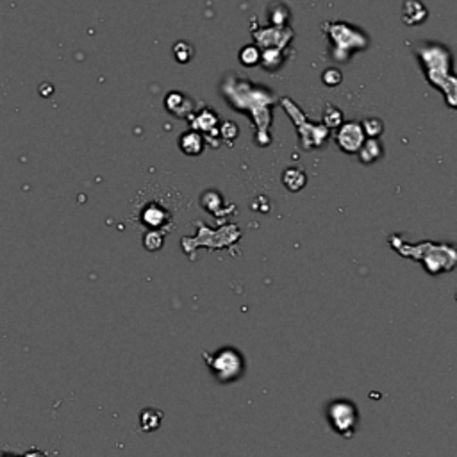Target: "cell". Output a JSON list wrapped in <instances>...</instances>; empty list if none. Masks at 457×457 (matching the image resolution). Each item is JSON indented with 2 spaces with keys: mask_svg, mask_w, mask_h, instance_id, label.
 <instances>
[{
  "mask_svg": "<svg viewBox=\"0 0 457 457\" xmlns=\"http://www.w3.org/2000/svg\"><path fill=\"white\" fill-rule=\"evenodd\" d=\"M202 356L220 384H232L245 375V356L238 348L223 347L215 352H204Z\"/></svg>",
  "mask_w": 457,
  "mask_h": 457,
  "instance_id": "cell-1",
  "label": "cell"
},
{
  "mask_svg": "<svg viewBox=\"0 0 457 457\" xmlns=\"http://www.w3.org/2000/svg\"><path fill=\"white\" fill-rule=\"evenodd\" d=\"M327 421L334 433L350 440L359 427V409L348 398H336L327 405Z\"/></svg>",
  "mask_w": 457,
  "mask_h": 457,
  "instance_id": "cell-2",
  "label": "cell"
},
{
  "mask_svg": "<svg viewBox=\"0 0 457 457\" xmlns=\"http://www.w3.org/2000/svg\"><path fill=\"white\" fill-rule=\"evenodd\" d=\"M336 142L341 150H345L347 154H356L359 152L361 147L364 145V130L363 126L356 123V121H348L340 127L336 134Z\"/></svg>",
  "mask_w": 457,
  "mask_h": 457,
  "instance_id": "cell-3",
  "label": "cell"
},
{
  "mask_svg": "<svg viewBox=\"0 0 457 457\" xmlns=\"http://www.w3.org/2000/svg\"><path fill=\"white\" fill-rule=\"evenodd\" d=\"M163 421V411L161 409L154 407H147L140 413V429L143 433H154L161 427Z\"/></svg>",
  "mask_w": 457,
  "mask_h": 457,
  "instance_id": "cell-4",
  "label": "cell"
},
{
  "mask_svg": "<svg viewBox=\"0 0 457 457\" xmlns=\"http://www.w3.org/2000/svg\"><path fill=\"white\" fill-rule=\"evenodd\" d=\"M308 182V177H306V172L302 168H287L283 174V184L286 186V190L290 191H300Z\"/></svg>",
  "mask_w": 457,
  "mask_h": 457,
  "instance_id": "cell-5",
  "label": "cell"
},
{
  "mask_svg": "<svg viewBox=\"0 0 457 457\" xmlns=\"http://www.w3.org/2000/svg\"><path fill=\"white\" fill-rule=\"evenodd\" d=\"M179 147L184 154L199 156L202 152V136L197 133H184L179 140Z\"/></svg>",
  "mask_w": 457,
  "mask_h": 457,
  "instance_id": "cell-6",
  "label": "cell"
},
{
  "mask_svg": "<svg viewBox=\"0 0 457 457\" xmlns=\"http://www.w3.org/2000/svg\"><path fill=\"white\" fill-rule=\"evenodd\" d=\"M382 156V145L377 140H368L359 150V159L364 165H372Z\"/></svg>",
  "mask_w": 457,
  "mask_h": 457,
  "instance_id": "cell-7",
  "label": "cell"
},
{
  "mask_svg": "<svg viewBox=\"0 0 457 457\" xmlns=\"http://www.w3.org/2000/svg\"><path fill=\"white\" fill-rule=\"evenodd\" d=\"M417 13L418 15H421V17H425V15H427V13H425V8H424V4H420V2H418V0H407V2H405L404 4V20H405V24H420V18L417 17Z\"/></svg>",
  "mask_w": 457,
  "mask_h": 457,
  "instance_id": "cell-8",
  "label": "cell"
},
{
  "mask_svg": "<svg viewBox=\"0 0 457 457\" xmlns=\"http://www.w3.org/2000/svg\"><path fill=\"white\" fill-rule=\"evenodd\" d=\"M182 105H186L188 107V98L182 93H179V91H174V93L166 97V107H168L170 113L177 114V117H184V114L188 113V110H184Z\"/></svg>",
  "mask_w": 457,
  "mask_h": 457,
  "instance_id": "cell-9",
  "label": "cell"
},
{
  "mask_svg": "<svg viewBox=\"0 0 457 457\" xmlns=\"http://www.w3.org/2000/svg\"><path fill=\"white\" fill-rule=\"evenodd\" d=\"M382 129H384V127H382V121H380L379 118H366V120L363 121V130L370 140H375L377 136H380Z\"/></svg>",
  "mask_w": 457,
  "mask_h": 457,
  "instance_id": "cell-10",
  "label": "cell"
},
{
  "mask_svg": "<svg viewBox=\"0 0 457 457\" xmlns=\"http://www.w3.org/2000/svg\"><path fill=\"white\" fill-rule=\"evenodd\" d=\"M174 57L179 63H188L193 57V47L186 41H179L174 47Z\"/></svg>",
  "mask_w": 457,
  "mask_h": 457,
  "instance_id": "cell-11",
  "label": "cell"
},
{
  "mask_svg": "<svg viewBox=\"0 0 457 457\" xmlns=\"http://www.w3.org/2000/svg\"><path fill=\"white\" fill-rule=\"evenodd\" d=\"M324 121L329 127H340L343 123V114L336 105H327V110L324 113Z\"/></svg>",
  "mask_w": 457,
  "mask_h": 457,
  "instance_id": "cell-12",
  "label": "cell"
},
{
  "mask_svg": "<svg viewBox=\"0 0 457 457\" xmlns=\"http://www.w3.org/2000/svg\"><path fill=\"white\" fill-rule=\"evenodd\" d=\"M143 247L149 252H156L163 247V236L161 232L158 231H150L147 232L145 238H143Z\"/></svg>",
  "mask_w": 457,
  "mask_h": 457,
  "instance_id": "cell-13",
  "label": "cell"
},
{
  "mask_svg": "<svg viewBox=\"0 0 457 457\" xmlns=\"http://www.w3.org/2000/svg\"><path fill=\"white\" fill-rule=\"evenodd\" d=\"M259 56H261V54H259L257 47H252V45H248V47L241 49L239 59H241V63L245 66H254V65H257Z\"/></svg>",
  "mask_w": 457,
  "mask_h": 457,
  "instance_id": "cell-14",
  "label": "cell"
},
{
  "mask_svg": "<svg viewBox=\"0 0 457 457\" xmlns=\"http://www.w3.org/2000/svg\"><path fill=\"white\" fill-rule=\"evenodd\" d=\"M143 218H145V222L149 223V225H161L163 220L166 218L165 211L159 209L158 213H156V206H150L149 209L145 211V215H143Z\"/></svg>",
  "mask_w": 457,
  "mask_h": 457,
  "instance_id": "cell-15",
  "label": "cell"
},
{
  "mask_svg": "<svg viewBox=\"0 0 457 457\" xmlns=\"http://www.w3.org/2000/svg\"><path fill=\"white\" fill-rule=\"evenodd\" d=\"M322 79H324V84L325 86H338L341 82V79H343V75H341L340 70L336 68H329L325 70L324 75H322Z\"/></svg>",
  "mask_w": 457,
  "mask_h": 457,
  "instance_id": "cell-16",
  "label": "cell"
},
{
  "mask_svg": "<svg viewBox=\"0 0 457 457\" xmlns=\"http://www.w3.org/2000/svg\"><path fill=\"white\" fill-rule=\"evenodd\" d=\"M216 126V114H213L211 111H206L204 113V117L199 118V123H197V127L202 130H209L211 127Z\"/></svg>",
  "mask_w": 457,
  "mask_h": 457,
  "instance_id": "cell-17",
  "label": "cell"
},
{
  "mask_svg": "<svg viewBox=\"0 0 457 457\" xmlns=\"http://www.w3.org/2000/svg\"><path fill=\"white\" fill-rule=\"evenodd\" d=\"M222 136L225 140H234L238 136V126H236L234 121H225L222 126Z\"/></svg>",
  "mask_w": 457,
  "mask_h": 457,
  "instance_id": "cell-18",
  "label": "cell"
},
{
  "mask_svg": "<svg viewBox=\"0 0 457 457\" xmlns=\"http://www.w3.org/2000/svg\"><path fill=\"white\" fill-rule=\"evenodd\" d=\"M22 457H47V454L41 452L40 449H31L27 450V452L22 454Z\"/></svg>",
  "mask_w": 457,
  "mask_h": 457,
  "instance_id": "cell-19",
  "label": "cell"
},
{
  "mask_svg": "<svg viewBox=\"0 0 457 457\" xmlns=\"http://www.w3.org/2000/svg\"><path fill=\"white\" fill-rule=\"evenodd\" d=\"M2 457H22L18 454H9V452H2Z\"/></svg>",
  "mask_w": 457,
  "mask_h": 457,
  "instance_id": "cell-20",
  "label": "cell"
}]
</instances>
